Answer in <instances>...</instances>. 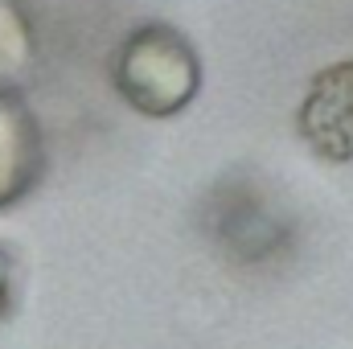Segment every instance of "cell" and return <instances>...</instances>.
<instances>
[{"instance_id":"cell-6","label":"cell","mask_w":353,"mask_h":349,"mask_svg":"<svg viewBox=\"0 0 353 349\" xmlns=\"http://www.w3.org/2000/svg\"><path fill=\"white\" fill-rule=\"evenodd\" d=\"M12 300H17V267H12V255L0 247V317H8Z\"/></svg>"},{"instance_id":"cell-4","label":"cell","mask_w":353,"mask_h":349,"mask_svg":"<svg viewBox=\"0 0 353 349\" xmlns=\"http://www.w3.org/2000/svg\"><path fill=\"white\" fill-rule=\"evenodd\" d=\"M46 177V140L21 90H0V214L21 206Z\"/></svg>"},{"instance_id":"cell-5","label":"cell","mask_w":353,"mask_h":349,"mask_svg":"<svg viewBox=\"0 0 353 349\" xmlns=\"http://www.w3.org/2000/svg\"><path fill=\"white\" fill-rule=\"evenodd\" d=\"M33 25L17 0H0V90H17V83L33 70Z\"/></svg>"},{"instance_id":"cell-1","label":"cell","mask_w":353,"mask_h":349,"mask_svg":"<svg viewBox=\"0 0 353 349\" xmlns=\"http://www.w3.org/2000/svg\"><path fill=\"white\" fill-rule=\"evenodd\" d=\"M111 83L132 111H140L148 119H169L197 99L201 58L185 33L152 21L123 37V46L115 50V62H111Z\"/></svg>"},{"instance_id":"cell-2","label":"cell","mask_w":353,"mask_h":349,"mask_svg":"<svg viewBox=\"0 0 353 349\" xmlns=\"http://www.w3.org/2000/svg\"><path fill=\"white\" fill-rule=\"evenodd\" d=\"M210 230L234 263H263L292 243V218L251 181H222L210 201Z\"/></svg>"},{"instance_id":"cell-3","label":"cell","mask_w":353,"mask_h":349,"mask_svg":"<svg viewBox=\"0 0 353 349\" xmlns=\"http://www.w3.org/2000/svg\"><path fill=\"white\" fill-rule=\"evenodd\" d=\"M300 140L329 165H353V58L325 66L296 111Z\"/></svg>"}]
</instances>
